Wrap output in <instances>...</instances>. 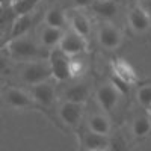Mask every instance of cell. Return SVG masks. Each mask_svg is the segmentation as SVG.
Returning a JSON list of instances; mask_svg holds the SVG:
<instances>
[{
  "label": "cell",
  "mask_w": 151,
  "mask_h": 151,
  "mask_svg": "<svg viewBox=\"0 0 151 151\" xmlns=\"http://www.w3.org/2000/svg\"><path fill=\"white\" fill-rule=\"evenodd\" d=\"M129 21H130V26L133 27V30L137 33H142V32L148 30V27H150V18L147 15V12L141 8H133L130 11Z\"/></svg>",
  "instance_id": "9"
},
{
  "label": "cell",
  "mask_w": 151,
  "mask_h": 151,
  "mask_svg": "<svg viewBox=\"0 0 151 151\" xmlns=\"http://www.w3.org/2000/svg\"><path fill=\"white\" fill-rule=\"evenodd\" d=\"M65 97H67V101L82 104L88 97V88L85 85H74L65 91Z\"/></svg>",
  "instance_id": "17"
},
{
  "label": "cell",
  "mask_w": 151,
  "mask_h": 151,
  "mask_svg": "<svg viewBox=\"0 0 151 151\" xmlns=\"http://www.w3.org/2000/svg\"><path fill=\"white\" fill-rule=\"evenodd\" d=\"M70 23H71V27L74 32H77L79 35L82 36H88L91 32V24L88 21V18L80 14V12H73L71 14V18H70Z\"/></svg>",
  "instance_id": "13"
},
{
  "label": "cell",
  "mask_w": 151,
  "mask_h": 151,
  "mask_svg": "<svg viewBox=\"0 0 151 151\" xmlns=\"http://www.w3.org/2000/svg\"><path fill=\"white\" fill-rule=\"evenodd\" d=\"M137 100L145 107H151V86H142L137 92Z\"/></svg>",
  "instance_id": "21"
},
{
  "label": "cell",
  "mask_w": 151,
  "mask_h": 151,
  "mask_svg": "<svg viewBox=\"0 0 151 151\" xmlns=\"http://www.w3.org/2000/svg\"><path fill=\"white\" fill-rule=\"evenodd\" d=\"M59 48L62 50L64 53H67L68 56L71 55H77L82 53L83 50L86 48V41H85V36L79 35L77 32H68L64 35L62 41L59 44Z\"/></svg>",
  "instance_id": "4"
},
{
  "label": "cell",
  "mask_w": 151,
  "mask_h": 151,
  "mask_svg": "<svg viewBox=\"0 0 151 151\" xmlns=\"http://www.w3.org/2000/svg\"><path fill=\"white\" fill-rule=\"evenodd\" d=\"M40 2L41 0H21V2H17L12 6H14V9L18 15H24V14H30Z\"/></svg>",
  "instance_id": "19"
},
{
  "label": "cell",
  "mask_w": 151,
  "mask_h": 151,
  "mask_svg": "<svg viewBox=\"0 0 151 151\" xmlns=\"http://www.w3.org/2000/svg\"><path fill=\"white\" fill-rule=\"evenodd\" d=\"M32 95L40 104L42 106H50L55 100V89L52 85H48L45 82L42 83H38L33 85V89H32Z\"/></svg>",
  "instance_id": "8"
},
{
  "label": "cell",
  "mask_w": 151,
  "mask_h": 151,
  "mask_svg": "<svg viewBox=\"0 0 151 151\" xmlns=\"http://www.w3.org/2000/svg\"><path fill=\"white\" fill-rule=\"evenodd\" d=\"M17 2H21V0H15V2H14V3H17Z\"/></svg>",
  "instance_id": "27"
},
{
  "label": "cell",
  "mask_w": 151,
  "mask_h": 151,
  "mask_svg": "<svg viewBox=\"0 0 151 151\" xmlns=\"http://www.w3.org/2000/svg\"><path fill=\"white\" fill-rule=\"evenodd\" d=\"M83 142H85V147L89 151H103L109 145L106 134H100V133H94V132L86 133L83 137Z\"/></svg>",
  "instance_id": "11"
},
{
  "label": "cell",
  "mask_w": 151,
  "mask_h": 151,
  "mask_svg": "<svg viewBox=\"0 0 151 151\" xmlns=\"http://www.w3.org/2000/svg\"><path fill=\"white\" fill-rule=\"evenodd\" d=\"M97 98L104 110H112L118 101V89L112 85H103L98 88Z\"/></svg>",
  "instance_id": "5"
},
{
  "label": "cell",
  "mask_w": 151,
  "mask_h": 151,
  "mask_svg": "<svg viewBox=\"0 0 151 151\" xmlns=\"http://www.w3.org/2000/svg\"><path fill=\"white\" fill-rule=\"evenodd\" d=\"M98 41L103 47L113 50L116 48L121 42V35L118 32V29H115L113 26H103L98 32Z\"/></svg>",
  "instance_id": "7"
},
{
  "label": "cell",
  "mask_w": 151,
  "mask_h": 151,
  "mask_svg": "<svg viewBox=\"0 0 151 151\" xmlns=\"http://www.w3.org/2000/svg\"><path fill=\"white\" fill-rule=\"evenodd\" d=\"M50 67H52L55 79L59 82L68 80L73 73H71V62L68 60V55L64 53L60 48L55 50L50 56Z\"/></svg>",
  "instance_id": "1"
},
{
  "label": "cell",
  "mask_w": 151,
  "mask_h": 151,
  "mask_svg": "<svg viewBox=\"0 0 151 151\" xmlns=\"http://www.w3.org/2000/svg\"><path fill=\"white\" fill-rule=\"evenodd\" d=\"M109 147L112 151H127V144L121 136H115L113 139L109 142Z\"/></svg>",
  "instance_id": "22"
},
{
  "label": "cell",
  "mask_w": 151,
  "mask_h": 151,
  "mask_svg": "<svg viewBox=\"0 0 151 151\" xmlns=\"http://www.w3.org/2000/svg\"><path fill=\"white\" fill-rule=\"evenodd\" d=\"M91 8L97 15L103 18H113L118 12L115 2H112V0H95Z\"/></svg>",
  "instance_id": "10"
},
{
  "label": "cell",
  "mask_w": 151,
  "mask_h": 151,
  "mask_svg": "<svg viewBox=\"0 0 151 151\" xmlns=\"http://www.w3.org/2000/svg\"><path fill=\"white\" fill-rule=\"evenodd\" d=\"M15 0H0V3H2V6H12L14 5Z\"/></svg>",
  "instance_id": "25"
},
{
  "label": "cell",
  "mask_w": 151,
  "mask_h": 151,
  "mask_svg": "<svg viewBox=\"0 0 151 151\" xmlns=\"http://www.w3.org/2000/svg\"><path fill=\"white\" fill-rule=\"evenodd\" d=\"M50 76H53L52 67L41 64V62H33V64H27L21 71V79L29 83V85H38L45 82Z\"/></svg>",
  "instance_id": "2"
},
{
  "label": "cell",
  "mask_w": 151,
  "mask_h": 151,
  "mask_svg": "<svg viewBox=\"0 0 151 151\" xmlns=\"http://www.w3.org/2000/svg\"><path fill=\"white\" fill-rule=\"evenodd\" d=\"M33 24V15L30 14H24V15H18V18L15 20V23L12 24V32H11V38L15 40L20 38L23 33H26Z\"/></svg>",
  "instance_id": "12"
},
{
  "label": "cell",
  "mask_w": 151,
  "mask_h": 151,
  "mask_svg": "<svg viewBox=\"0 0 151 151\" xmlns=\"http://www.w3.org/2000/svg\"><path fill=\"white\" fill-rule=\"evenodd\" d=\"M62 38V30L60 29H56V27H50V26H45L41 32V42L44 47H55L56 44H60Z\"/></svg>",
  "instance_id": "14"
},
{
  "label": "cell",
  "mask_w": 151,
  "mask_h": 151,
  "mask_svg": "<svg viewBox=\"0 0 151 151\" xmlns=\"http://www.w3.org/2000/svg\"><path fill=\"white\" fill-rule=\"evenodd\" d=\"M6 101L14 107H27L32 104L30 97H27L24 92L18 89H9L6 92Z\"/></svg>",
  "instance_id": "15"
},
{
  "label": "cell",
  "mask_w": 151,
  "mask_h": 151,
  "mask_svg": "<svg viewBox=\"0 0 151 151\" xmlns=\"http://www.w3.org/2000/svg\"><path fill=\"white\" fill-rule=\"evenodd\" d=\"M89 129L94 133L107 134L109 133V121L103 115H94L89 118Z\"/></svg>",
  "instance_id": "18"
},
{
  "label": "cell",
  "mask_w": 151,
  "mask_h": 151,
  "mask_svg": "<svg viewBox=\"0 0 151 151\" xmlns=\"http://www.w3.org/2000/svg\"><path fill=\"white\" fill-rule=\"evenodd\" d=\"M73 2L79 8H86V6H92V3L95 2V0H73Z\"/></svg>",
  "instance_id": "24"
},
{
  "label": "cell",
  "mask_w": 151,
  "mask_h": 151,
  "mask_svg": "<svg viewBox=\"0 0 151 151\" xmlns=\"http://www.w3.org/2000/svg\"><path fill=\"white\" fill-rule=\"evenodd\" d=\"M45 24L50 27H56V29H64L65 24H67V18L64 15V12L60 9L55 8V9H50L47 11L45 14Z\"/></svg>",
  "instance_id": "16"
},
{
  "label": "cell",
  "mask_w": 151,
  "mask_h": 151,
  "mask_svg": "<svg viewBox=\"0 0 151 151\" xmlns=\"http://www.w3.org/2000/svg\"><path fill=\"white\" fill-rule=\"evenodd\" d=\"M9 52L17 59H33L40 55L38 45L27 38H15L9 42Z\"/></svg>",
  "instance_id": "3"
},
{
  "label": "cell",
  "mask_w": 151,
  "mask_h": 151,
  "mask_svg": "<svg viewBox=\"0 0 151 151\" xmlns=\"http://www.w3.org/2000/svg\"><path fill=\"white\" fill-rule=\"evenodd\" d=\"M113 83H115V88L116 89H119L121 92H129V82H125L124 79H121L119 76H115V77H113Z\"/></svg>",
  "instance_id": "23"
},
{
  "label": "cell",
  "mask_w": 151,
  "mask_h": 151,
  "mask_svg": "<svg viewBox=\"0 0 151 151\" xmlns=\"http://www.w3.org/2000/svg\"><path fill=\"white\" fill-rule=\"evenodd\" d=\"M59 115L65 124L68 125H76L82 116V104L79 103H71L65 101L59 109Z\"/></svg>",
  "instance_id": "6"
},
{
  "label": "cell",
  "mask_w": 151,
  "mask_h": 151,
  "mask_svg": "<svg viewBox=\"0 0 151 151\" xmlns=\"http://www.w3.org/2000/svg\"><path fill=\"white\" fill-rule=\"evenodd\" d=\"M151 129V124H150V119L148 118H136L134 122H133V133L136 136H145Z\"/></svg>",
  "instance_id": "20"
},
{
  "label": "cell",
  "mask_w": 151,
  "mask_h": 151,
  "mask_svg": "<svg viewBox=\"0 0 151 151\" xmlns=\"http://www.w3.org/2000/svg\"><path fill=\"white\" fill-rule=\"evenodd\" d=\"M148 6L151 8V0H148Z\"/></svg>",
  "instance_id": "26"
}]
</instances>
